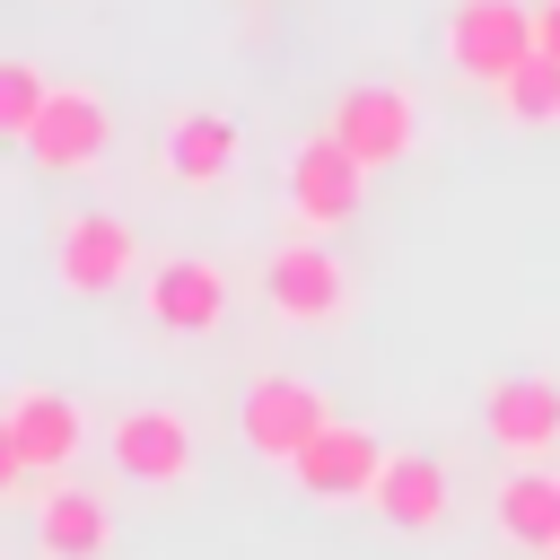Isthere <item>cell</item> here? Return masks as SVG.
<instances>
[{
    "label": "cell",
    "instance_id": "1",
    "mask_svg": "<svg viewBox=\"0 0 560 560\" xmlns=\"http://www.w3.org/2000/svg\"><path fill=\"white\" fill-rule=\"evenodd\" d=\"M79 446H88V411H79L70 394H52V385H9V402H0V490H9V499H26L44 472H70Z\"/></svg>",
    "mask_w": 560,
    "mask_h": 560
},
{
    "label": "cell",
    "instance_id": "2",
    "mask_svg": "<svg viewBox=\"0 0 560 560\" xmlns=\"http://www.w3.org/2000/svg\"><path fill=\"white\" fill-rule=\"evenodd\" d=\"M332 420H341V411H332V394H324L315 376H289V368L254 376V385H245V402H236V438H245L262 464H298Z\"/></svg>",
    "mask_w": 560,
    "mask_h": 560
},
{
    "label": "cell",
    "instance_id": "3",
    "mask_svg": "<svg viewBox=\"0 0 560 560\" xmlns=\"http://www.w3.org/2000/svg\"><path fill=\"white\" fill-rule=\"evenodd\" d=\"M534 52L542 44H534V9L525 0H455L446 9V61L472 88H508Z\"/></svg>",
    "mask_w": 560,
    "mask_h": 560
},
{
    "label": "cell",
    "instance_id": "4",
    "mask_svg": "<svg viewBox=\"0 0 560 560\" xmlns=\"http://www.w3.org/2000/svg\"><path fill=\"white\" fill-rule=\"evenodd\" d=\"M359 201H368V166H359V149L324 122L315 140H298L289 149V210H298V228L306 236H332V228H350L359 219Z\"/></svg>",
    "mask_w": 560,
    "mask_h": 560
},
{
    "label": "cell",
    "instance_id": "5",
    "mask_svg": "<svg viewBox=\"0 0 560 560\" xmlns=\"http://www.w3.org/2000/svg\"><path fill=\"white\" fill-rule=\"evenodd\" d=\"M131 262H140V236H131L114 210H70V219L52 228V280H61L70 298H114V289L131 280Z\"/></svg>",
    "mask_w": 560,
    "mask_h": 560
},
{
    "label": "cell",
    "instance_id": "6",
    "mask_svg": "<svg viewBox=\"0 0 560 560\" xmlns=\"http://www.w3.org/2000/svg\"><path fill=\"white\" fill-rule=\"evenodd\" d=\"M44 175H88V166H105V149H114V114H105V96L96 88H52V105L35 114V131L18 140Z\"/></svg>",
    "mask_w": 560,
    "mask_h": 560
},
{
    "label": "cell",
    "instance_id": "7",
    "mask_svg": "<svg viewBox=\"0 0 560 560\" xmlns=\"http://www.w3.org/2000/svg\"><path fill=\"white\" fill-rule=\"evenodd\" d=\"M262 306L280 315V324H341L350 315V271L306 236V245H280L271 262H262Z\"/></svg>",
    "mask_w": 560,
    "mask_h": 560
},
{
    "label": "cell",
    "instance_id": "8",
    "mask_svg": "<svg viewBox=\"0 0 560 560\" xmlns=\"http://www.w3.org/2000/svg\"><path fill=\"white\" fill-rule=\"evenodd\" d=\"M289 472H298V490H306L315 508H350V499H376V481H385V446H376L368 420H332Z\"/></svg>",
    "mask_w": 560,
    "mask_h": 560
},
{
    "label": "cell",
    "instance_id": "9",
    "mask_svg": "<svg viewBox=\"0 0 560 560\" xmlns=\"http://www.w3.org/2000/svg\"><path fill=\"white\" fill-rule=\"evenodd\" d=\"M105 446H114V472L140 481V490H175V481L192 472V420L166 411V402H131Z\"/></svg>",
    "mask_w": 560,
    "mask_h": 560
},
{
    "label": "cell",
    "instance_id": "10",
    "mask_svg": "<svg viewBox=\"0 0 560 560\" xmlns=\"http://www.w3.org/2000/svg\"><path fill=\"white\" fill-rule=\"evenodd\" d=\"M481 429H490L499 455L551 464V455H560V385H551V376H499V385L481 394Z\"/></svg>",
    "mask_w": 560,
    "mask_h": 560
},
{
    "label": "cell",
    "instance_id": "11",
    "mask_svg": "<svg viewBox=\"0 0 560 560\" xmlns=\"http://www.w3.org/2000/svg\"><path fill=\"white\" fill-rule=\"evenodd\" d=\"M332 131H341V140L359 149V166L376 175V166L411 158V140H420V105H411L402 88L368 79V88H341V96H332Z\"/></svg>",
    "mask_w": 560,
    "mask_h": 560
},
{
    "label": "cell",
    "instance_id": "12",
    "mask_svg": "<svg viewBox=\"0 0 560 560\" xmlns=\"http://www.w3.org/2000/svg\"><path fill=\"white\" fill-rule=\"evenodd\" d=\"M149 324H158V332H219V324H228V280H219V262L166 254V262L149 271Z\"/></svg>",
    "mask_w": 560,
    "mask_h": 560
},
{
    "label": "cell",
    "instance_id": "13",
    "mask_svg": "<svg viewBox=\"0 0 560 560\" xmlns=\"http://www.w3.org/2000/svg\"><path fill=\"white\" fill-rule=\"evenodd\" d=\"M236 158H245V131H236L228 114L184 105V114L166 122V175H175L184 192H219V184L236 175Z\"/></svg>",
    "mask_w": 560,
    "mask_h": 560
},
{
    "label": "cell",
    "instance_id": "14",
    "mask_svg": "<svg viewBox=\"0 0 560 560\" xmlns=\"http://www.w3.org/2000/svg\"><path fill=\"white\" fill-rule=\"evenodd\" d=\"M35 551L44 560H105L114 551V508L96 490H35Z\"/></svg>",
    "mask_w": 560,
    "mask_h": 560
},
{
    "label": "cell",
    "instance_id": "15",
    "mask_svg": "<svg viewBox=\"0 0 560 560\" xmlns=\"http://www.w3.org/2000/svg\"><path fill=\"white\" fill-rule=\"evenodd\" d=\"M368 508H376L385 525H402V534L446 525V464H438V455H385V481H376Z\"/></svg>",
    "mask_w": 560,
    "mask_h": 560
},
{
    "label": "cell",
    "instance_id": "16",
    "mask_svg": "<svg viewBox=\"0 0 560 560\" xmlns=\"http://www.w3.org/2000/svg\"><path fill=\"white\" fill-rule=\"evenodd\" d=\"M499 534L508 542H525V551H560V472L551 464H516L508 481H499Z\"/></svg>",
    "mask_w": 560,
    "mask_h": 560
},
{
    "label": "cell",
    "instance_id": "17",
    "mask_svg": "<svg viewBox=\"0 0 560 560\" xmlns=\"http://www.w3.org/2000/svg\"><path fill=\"white\" fill-rule=\"evenodd\" d=\"M499 105H508V122H525V131L560 122V61H551V52H534V61L499 88Z\"/></svg>",
    "mask_w": 560,
    "mask_h": 560
},
{
    "label": "cell",
    "instance_id": "18",
    "mask_svg": "<svg viewBox=\"0 0 560 560\" xmlns=\"http://www.w3.org/2000/svg\"><path fill=\"white\" fill-rule=\"evenodd\" d=\"M44 105H52V79H44L35 61H0V131H9V140H26Z\"/></svg>",
    "mask_w": 560,
    "mask_h": 560
},
{
    "label": "cell",
    "instance_id": "19",
    "mask_svg": "<svg viewBox=\"0 0 560 560\" xmlns=\"http://www.w3.org/2000/svg\"><path fill=\"white\" fill-rule=\"evenodd\" d=\"M534 44L560 61V0H534Z\"/></svg>",
    "mask_w": 560,
    "mask_h": 560
},
{
    "label": "cell",
    "instance_id": "20",
    "mask_svg": "<svg viewBox=\"0 0 560 560\" xmlns=\"http://www.w3.org/2000/svg\"><path fill=\"white\" fill-rule=\"evenodd\" d=\"M551 560H560V551H551Z\"/></svg>",
    "mask_w": 560,
    "mask_h": 560
}]
</instances>
